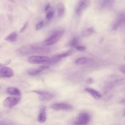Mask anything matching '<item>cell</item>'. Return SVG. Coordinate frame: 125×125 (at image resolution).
<instances>
[{"label":"cell","mask_w":125,"mask_h":125,"mask_svg":"<svg viewBox=\"0 0 125 125\" xmlns=\"http://www.w3.org/2000/svg\"><path fill=\"white\" fill-rule=\"evenodd\" d=\"M28 24H29V22H28V21H26V22L24 23V24H23V25L22 26V27L21 28V29H20V33H22V32H23L24 31V30L26 29V28H27V27L28 26Z\"/></svg>","instance_id":"obj_25"},{"label":"cell","mask_w":125,"mask_h":125,"mask_svg":"<svg viewBox=\"0 0 125 125\" xmlns=\"http://www.w3.org/2000/svg\"><path fill=\"white\" fill-rule=\"evenodd\" d=\"M50 9V4H47V5L45 6L44 10H45V11H47L49 10Z\"/></svg>","instance_id":"obj_28"},{"label":"cell","mask_w":125,"mask_h":125,"mask_svg":"<svg viewBox=\"0 0 125 125\" xmlns=\"http://www.w3.org/2000/svg\"><path fill=\"white\" fill-rule=\"evenodd\" d=\"M85 90L90 95H91L94 99H99L101 98H102V95L98 91L91 88H85Z\"/></svg>","instance_id":"obj_13"},{"label":"cell","mask_w":125,"mask_h":125,"mask_svg":"<svg viewBox=\"0 0 125 125\" xmlns=\"http://www.w3.org/2000/svg\"><path fill=\"white\" fill-rule=\"evenodd\" d=\"M55 11L54 9H50L49 10L47 11L46 15V18L48 20H50L52 19L54 15Z\"/></svg>","instance_id":"obj_22"},{"label":"cell","mask_w":125,"mask_h":125,"mask_svg":"<svg viewBox=\"0 0 125 125\" xmlns=\"http://www.w3.org/2000/svg\"><path fill=\"white\" fill-rule=\"evenodd\" d=\"M50 51V49L48 47L34 45H24L17 50V52L21 56H26L34 53H47Z\"/></svg>","instance_id":"obj_1"},{"label":"cell","mask_w":125,"mask_h":125,"mask_svg":"<svg viewBox=\"0 0 125 125\" xmlns=\"http://www.w3.org/2000/svg\"><path fill=\"white\" fill-rule=\"evenodd\" d=\"M20 100V98L19 97H8L3 101V104L5 107L7 108H11L17 104Z\"/></svg>","instance_id":"obj_6"},{"label":"cell","mask_w":125,"mask_h":125,"mask_svg":"<svg viewBox=\"0 0 125 125\" xmlns=\"http://www.w3.org/2000/svg\"><path fill=\"white\" fill-rule=\"evenodd\" d=\"M120 70L121 72L122 73H123L124 74H125V65L122 66L120 67Z\"/></svg>","instance_id":"obj_27"},{"label":"cell","mask_w":125,"mask_h":125,"mask_svg":"<svg viewBox=\"0 0 125 125\" xmlns=\"http://www.w3.org/2000/svg\"><path fill=\"white\" fill-rule=\"evenodd\" d=\"M73 51L70 50L67 51L66 52H65L64 53H61V54H58V55H55V56L59 60H60L62 58H66L67 57L71 56L72 54H73Z\"/></svg>","instance_id":"obj_19"},{"label":"cell","mask_w":125,"mask_h":125,"mask_svg":"<svg viewBox=\"0 0 125 125\" xmlns=\"http://www.w3.org/2000/svg\"><path fill=\"white\" fill-rule=\"evenodd\" d=\"M124 115H125V111H124Z\"/></svg>","instance_id":"obj_33"},{"label":"cell","mask_w":125,"mask_h":125,"mask_svg":"<svg viewBox=\"0 0 125 125\" xmlns=\"http://www.w3.org/2000/svg\"><path fill=\"white\" fill-rule=\"evenodd\" d=\"M94 31V29L92 27H90L86 30H85L83 33H82V36L83 37H87L89 35H91Z\"/></svg>","instance_id":"obj_21"},{"label":"cell","mask_w":125,"mask_h":125,"mask_svg":"<svg viewBox=\"0 0 125 125\" xmlns=\"http://www.w3.org/2000/svg\"><path fill=\"white\" fill-rule=\"evenodd\" d=\"M49 68V67L48 65H42V66H40L38 68H37V69H29L27 71V73L28 74H29L30 75L34 76V75H37V74L40 73L42 71L46 70V69H48Z\"/></svg>","instance_id":"obj_12"},{"label":"cell","mask_w":125,"mask_h":125,"mask_svg":"<svg viewBox=\"0 0 125 125\" xmlns=\"http://www.w3.org/2000/svg\"><path fill=\"white\" fill-rule=\"evenodd\" d=\"M14 75L13 70L0 63V78H10Z\"/></svg>","instance_id":"obj_5"},{"label":"cell","mask_w":125,"mask_h":125,"mask_svg":"<svg viewBox=\"0 0 125 125\" xmlns=\"http://www.w3.org/2000/svg\"><path fill=\"white\" fill-rule=\"evenodd\" d=\"M57 11L58 16L60 17H62L65 12V7L63 3L60 2L57 5Z\"/></svg>","instance_id":"obj_17"},{"label":"cell","mask_w":125,"mask_h":125,"mask_svg":"<svg viewBox=\"0 0 125 125\" xmlns=\"http://www.w3.org/2000/svg\"><path fill=\"white\" fill-rule=\"evenodd\" d=\"M125 83V78L121 79L119 80H117L111 83V85H121Z\"/></svg>","instance_id":"obj_23"},{"label":"cell","mask_w":125,"mask_h":125,"mask_svg":"<svg viewBox=\"0 0 125 125\" xmlns=\"http://www.w3.org/2000/svg\"><path fill=\"white\" fill-rule=\"evenodd\" d=\"M87 83H92V79H91V78H89V79H88L87 80Z\"/></svg>","instance_id":"obj_30"},{"label":"cell","mask_w":125,"mask_h":125,"mask_svg":"<svg viewBox=\"0 0 125 125\" xmlns=\"http://www.w3.org/2000/svg\"><path fill=\"white\" fill-rule=\"evenodd\" d=\"M10 62H11V60H7V61H6V62H5V64H9Z\"/></svg>","instance_id":"obj_32"},{"label":"cell","mask_w":125,"mask_h":125,"mask_svg":"<svg viewBox=\"0 0 125 125\" xmlns=\"http://www.w3.org/2000/svg\"><path fill=\"white\" fill-rule=\"evenodd\" d=\"M79 39L78 37H74L70 42L69 45L72 47H76L77 46L79 45Z\"/></svg>","instance_id":"obj_20"},{"label":"cell","mask_w":125,"mask_h":125,"mask_svg":"<svg viewBox=\"0 0 125 125\" xmlns=\"http://www.w3.org/2000/svg\"><path fill=\"white\" fill-rule=\"evenodd\" d=\"M46 119V112H45V107L42 106L40 111V113L38 117V121L41 123H44Z\"/></svg>","instance_id":"obj_14"},{"label":"cell","mask_w":125,"mask_h":125,"mask_svg":"<svg viewBox=\"0 0 125 125\" xmlns=\"http://www.w3.org/2000/svg\"><path fill=\"white\" fill-rule=\"evenodd\" d=\"M49 58L48 56L34 55L29 57L27 59V62L31 64H42L45 63Z\"/></svg>","instance_id":"obj_3"},{"label":"cell","mask_w":125,"mask_h":125,"mask_svg":"<svg viewBox=\"0 0 125 125\" xmlns=\"http://www.w3.org/2000/svg\"><path fill=\"white\" fill-rule=\"evenodd\" d=\"M51 107L56 110H70L73 109V106L64 103H55L51 105Z\"/></svg>","instance_id":"obj_10"},{"label":"cell","mask_w":125,"mask_h":125,"mask_svg":"<svg viewBox=\"0 0 125 125\" xmlns=\"http://www.w3.org/2000/svg\"><path fill=\"white\" fill-rule=\"evenodd\" d=\"M90 0H80L76 5L75 13L77 15H80L89 5Z\"/></svg>","instance_id":"obj_7"},{"label":"cell","mask_w":125,"mask_h":125,"mask_svg":"<svg viewBox=\"0 0 125 125\" xmlns=\"http://www.w3.org/2000/svg\"><path fill=\"white\" fill-rule=\"evenodd\" d=\"M64 34V30H59L53 32L51 35L43 42V45L48 46L53 45L58 42Z\"/></svg>","instance_id":"obj_2"},{"label":"cell","mask_w":125,"mask_h":125,"mask_svg":"<svg viewBox=\"0 0 125 125\" xmlns=\"http://www.w3.org/2000/svg\"><path fill=\"white\" fill-rule=\"evenodd\" d=\"M124 60H125V57H124Z\"/></svg>","instance_id":"obj_35"},{"label":"cell","mask_w":125,"mask_h":125,"mask_svg":"<svg viewBox=\"0 0 125 125\" xmlns=\"http://www.w3.org/2000/svg\"><path fill=\"white\" fill-rule=\"evenodd\" d=\"M120 103L122 104H124L125 105V98L123 99L121 102H120Z\"/></svg>","instance_id":"obj_29"},{"label":"cell","mask_w":125,"mask_h":125,"mask_svg":"<svg viewBox=\"0 0 125 125\" xmlns=\"http://www.w3.org/2000/svg\"><path fill=\"white\" fill-rule=\"evenodd\" d=\"M115 0H99V7L101 9H109L114 3Z\"/></svg>","instance_id":"obj_11"},{"label":"cell","mask_w":125,"mask_h":125,"mask_svg":"<svg viewBox=\"0 0 125 125\" xmlns=\"http://www.w3.org/2000/svg\"><path fill=\"white\" fill-rule=\"evenodd\" d=\"M1 45H0V48H1Z\"/></svg>","instance_id":"obj_34"},{"label":"cell","mask_w":125,"mask_h":125,"mask_svg":"<svg viewBox=\"0 0 125 125\" xmlns=\"http://www.w3.org/2000/svg\"><path fill=\"white\" fill-rule=\"evenodd\" d=\"M21 3H23V4L26 3L27 2V0H20Z\"/></svg>","instance_id":"obj_31"},{"label":"cell","mask_w":125,"mask_h":125,"mask_svg":"<svg viewBox=\"0 0 125 125\" xmlns=\"http://www.w3.org/2000/svg\"><path fill=\"white\" fill-rule=\"evenodd\" d=\"M75 48H76L77 50H79V51H84V50H85L86 49V47H85V46H83V45H80L77 46L75 47Z\"/></svg>","instance_id":"obj_26"},{"label":"cell","mask_w":125,"mask_h":125,"mask_svg":"<svg viewBox=\"0 0 125 125\" xmlns=\"http://www.w3.org/2000/svg\"><path fill=\"white\" fill-rule=\"evenodd\" d=\"M32 92L36 93L39 95V100L41 101H48L54 97V95L47 91H40V90H33Z\"/></svg>","instance_id":"obj_8"},{"label":"cell","mask_w":125,"mask_h":125,"mask_svg":"<svg viewBox=\"0 0 125 125\" xmlns=\"http://www.w3.org/2000/svg\"><path fill=\"white\" fill-rule=\"evenodd\" d=\"M125 23V12L120 13L117 17L112 25V29L117 30L122 25Z\"/></svg>","instance_id":"obj_9"},{"label":"cell","mask_w":125,"mask_h":125,"mask_svg":"<svg viewBox=\"0 0 125 125\" xmlns=\"http://www.w3.org/2000/svg\"><path fill=\"white\" fill-rule=\"evenodd\" d=\"M90 120V115L86 112H82L79 114L74 124L75 125H87Z\"/></svg>","instance_id":"obj_4"},{"label":"cell","mask_w":125,"mask_h":125,"mask_svg":"<svg viewBox=\"0 0 125 125\" xmlns=\"http://www.w3.org/2000/svg\"><path fill=\"white\" fill-rule=\"evenodd\" d=\"M6 92L12 95H20L21 93L19 89L14 87H8L6 89Z\"/></svg>","instance_id":"obj_16"},{"label":"cell","mask_w":125,"mask_h":125,"mask_svg":"<svg viewBox=\"0 0 125 125\" xmlns=\"http://www.w3.org/2000/svg\"></svg>","instance_id":"obj_36"},{"label":"cell","mask_w":125,"mask_h":125,"mask_svg":"<svg viewBox=\"0 0 125 125\" xmlns=\"http://www.w3.org/2000/svg\"><path fill=\"white\" fill-rule=\"evenodd\" d=\"M92 60L87 59V58L83 57H81L77 59L75 61V63L76 64H83L88 62H92Z\"/></svg>","instance_id":"obj_18"},{"label":"cell","mask_w":125,"mask_h":125,"mask_svg":"<svg viewBox=\"0 0 125 125\" xmlns=\"http://www.w3.org/2000/svg\"><path fill=\"white\" fill-rule=\"evenodd\" d=\"M18 38V34L16 31H13L10 33L9 35L6 36L4 40L8 42H16Z\"/></svg>","instance_id":"obj_15"},{"label":"cell","mask_w":125,"mask_h":125,"mask_svg":"<svg viewBox=\"0 0 125 125\" xmlns=\"http://www.w3.org/2000/svg\"><path fill=\"white\" fill-rule=\"evenodd\" d=\"M43 25H44L43 21H40L36 25V29L37 30H39V29H41L43 26Z\"/></svg>","instance_id":"obj_24"}]
</instances>
